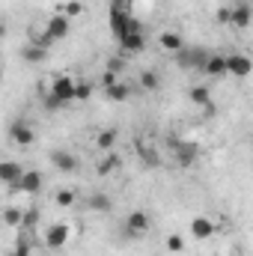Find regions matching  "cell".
<instances>
[{"mask_svg": "<svg viewBox=\"0 0 253 256\" xmlns=\"http://www.w3.org/2000/svg\"><path fill=\"white\" fill-rule=\"evenodd\" d=\"M60 104H72V96H74V78L72 74H54L51 78V92Z\"/></svg>", "mask_w": 253, "mask_h": 256, "instance_id": "2", "label": "cell"}, {"mask_svg": "<svg viewBox=\"0 0 253 256\" xmlns=\"http://www.w3.org/2000/svg\"><path fill=\"white\" fill-rule=\"evenodd\" d=\"M0 220L9 226V230H18L21 224H24V212L18 208V206H9V208H3V214H0Z\"/></svg>", "mask_w": 253, "mask_h": 256, "instance_id": "20", "label": "cell"}, {"mask_svg": "<svg viewBox=\"0 0 253 256\" xmlns=\"http://www.w3.org/2000/svg\"><path fill=\"white\" fill-rule=\"evenodd\" d=\"M250 72H253L250 57H244V54H230V57H226V74H232V78H248Z\"/></svg>", "mask_w": 253, "mask_h": 256, "instance_id": "9", "label": "cell"}, {"mask_svg": "<svg viewBox=\"0 0 253 256\" xmlns=\"http://www.w3.org/2000/svg\"><path fill=\"white\" fill-rule=\"evenodd\" d=\"M206 60V51H188V48H182L179 54H176V63L185 66V68H200Z\"/></svg>", "mask_w": 253, "mask_h": 256, "instance_id": "17", "label": "cell"}, {"mask_svg": "<svg viewBox=\"0 0 253 256\" xmlns=\"http://www.w3.org/2000/svg\"><path fill=\"white\" fill-rule=\"evenodd\" d=\"M120 167V155L116 152H104V158L98 161V176H108V173H114Z\"/></svg>", "mask_w": 253, "mask_h": 256, "instance_id": "22", "label": "cell"}, {"mask_svg": "<svg viewBox=\"0 0 253 256\" xmlns=\"http://www.w3.org/2000/svg\"><path fill=\"white\" fill-rule=\"evenodd\" d=\"M196 155H200V149H196L194 143H176V164L188 167V164H194Z\"/></svg>", "mask_w": 253, "mask_h": 256, "instance_id": "18", "label": "cell"}, {"mask_svg": "<svg viewBox=\"0 0 253 256\" xmlns=\"http://www.w3.org/2000/svg\"><path fill=\"white\" fill-rule=\"evenodd\" d=\"M140 86H143L146 92H155V90L161 86V78H158L155 72H140Z\"/></svg>", "mask_w": 253, "mask_h": 256, "instance_id": "25", "label": "cell"}, {"mask_svg": "<svg viewBox=\"0 0 253 256\" xmlns=\"http://www.w3.org/2000/svg\"><path fill=\"white\" fill-rule=\"evenodd\" d=\"M33 224H36V208L24 212V224H21V226H33Z\"/></svg>", "mask_w": 253, "mask_h": 256, "instance_id": "30", "label": "cell"}, {"mask_svg": "<svg viewBox=\"0 0 253 256\" xmlns=\"http://www.w3.org/2000/svg\"><path fill=\"white\" fill-rule=\"evenodd\" d=\"M104 92H108V98H110V102H126L131 90H128V86L122 84V80H120V78H116V80L104 84Z\"/></svg>", "mask_w": 253, "mask_h": 256, "instance_id": "19", "label": "cell"}, {"mask_svg": "<svg viewBox=\"0 0 253 256\" xmlns=\"http://www.w3.org/2000/svg\"><path fill=\"white\" fill-rule=\"evenodd\" d=\"M21 54H24V63H42V60L48 57V51H45V48H39V45H27Z\"/></svg>", "mask_w": 253, "mask_h": 256, "instance_id": "23", "label": "cell"}, {"mask_svg": "<svg viewBox=\"0 0 253 256\" xmlns=\"http://www.w3.org/2000/svg\"><path fill=\"white\" fill-rule=\"evenodd\" d=\"M15 191L27 194V196H36V194L42 191V173L39 170H24L21 179H18V185H15Z\"/></svg>", "mask_w": 253, "mask_h": 256, "instance_id": "6", "label": "cell"}, {"mask_svg": "<svg viewBox=\"0 0 253 256\" xmlns=\"http://www.w3.org/2000/svg\"><path fill=\"white\" fill-rule=\"evenodd\" d=\"M120 45H122V51L126 54H140L143 48H146V36H143V30H140V24H128V30L120 36Z\"/></svg>", "mask_w": 253, "mask_h": 256, "instance_id": "3", "label": "cell"}, {"mask_svg": "<svg viewBox=\"0 0 253 256\" xmlns=\"http://www.w3.org/2000/svg\"><path fill=\"white\" fill-rule=\"evenodd\" d=\"M68 30H72V21H68L66 15H60V12H54V15L45 21V33H48L54 42H63L66 36H68Z\"/></svg>", "mask_w": 253, "mask_h": 256, "instance_id": "5", "label": "cell"}, {"mask_svg": "<svg viewBox=\"0 0 253 256\" xmlns=\"http://www.w3.org/2000/svg\"><path fill=\"white\" fill-rule=\"evenodd\" d=\"M3 39H6V24L0 21V42H3Z\"/></svg>", "mask_w": 253, "mask_h": 256, "instance_id": "32", "label": "cell"}, {"mask_svg": "<svg viewBox=\"0 0 253 256\" xmlns=\"http://www.w3.org/2000/svg\"><path fill=\"white\" fill-rule=\"evenodd\" d=\"M230 24L248 30V27H250V3H238V6H232V12H230Z\"/></svg>", "mask_w": 253, "mask_h": 256, "instance_id": "16", "label": "cell"}, {"mask_svg": "<svg viewBox=\"0 0 253 256\" xmlns=\"http://www.w3.org/2000/svg\"><path fill=\"white\" fill-rule=\"evenodd\" d=\"M167 250H170V254H182V250H185V238H182L179 232L167 236Z\"/></svg>", "mask_w": 253, "mask_h": 256, "instance_id": "28", "label": "cell"}, {"mask_svg": "<svg viewBox=\"0 0 253 256\" xmlns=\"http://www.w3.org/2000/svg\"><path fill=\"white\" fill-rule=\"evenodd\" d=\"M212 232H214V224H212V218L200 214V218H194V220H190V236H194V238L206 242V238H212Z\"/></svg>", "mask_w": 253, "mask_h": 256, "instance_id": "12", "label": "cell"}, {"mask_svg": "<svg viewBox=\"0 0 253 256\" xmlns=\"http://www.w3.org/2000/svg\"><path fill=\"white\" fill-rule=\"evenodd\" d=\"M9 256H30V250H27V244L21 242V244H18V248H15V250H12Z\"/></svg>", "mask_w": 253, "mask_h": 256, "instance_id": "31", "label": "cell"}, {"mask_svg": "<svg viewBox=\"0 0 253 256\" xmlns=\"http://www.w3.org/2000/svg\"><path fill=\"white\" fill-rule=\"evenodd\" d=\"M68 238H72V230H68V224H63V220L48 224V230L42 232V242H45L48 250H63L66 244H68Z\"/></svg>", "mask_w": 253, "mask_h": 256, "instance_id": "1", "label": "cell"}, {"mask_svg": "<svg viewBox=\"0 0 253 256\" xmlns=\"http://www.w3.org/2000/svg\"><path fill=\"white\" fill-rule=\"evenodd\" d=\"M158 42H161V48H164L167 54H173V57H176V54L185 48V39H182V33H176V30H167V33H161V39H158Z\"/></svg>", "mask_w": 253, "mask_h": 256, "instance_id": "13", "label": "cell"}, {"mask_svg": "<svg viewBox=\"0 0 253 256\" xmlns=\"http://www.w3.org/2000/svg\"><path fill=\"white\" fill-rule=\"evenodd\" d=\"M90 96H92V86L86 80H78L74 78V96H72V102H86Z\"/></svg>", "mask_w": 253, "mask_h": 256, "instance_id": "27", "label": "cell"}, {"mask_svg": "<svg viewBox=\"0 0 253 256\" xmlns=\"http://www.w3.org/2000/svg\"><path fill=\"white\" fill-rule=\"evenodd\" d=\"M116 140H120V131H116V128H102V131L96 134V149H98V152H114Z\"/></svg>", "mask_w": 253, "mask_h": 256, "instance_id": "14", "label": "cell"}, {"mask_svg": "<svg viewBox=\"0 0 253 256\" xmlns=\"http://www.w3.org/2000/svg\"><path fill=\"white\" fill-rule=\"evenodd\" d=\"M21 173H24V167H21L18 161H0V185H6V188L15 191Z\"/></svg>", "mask_w": 253, "mask_h": 256, "instance_id": "10", "label": "cell"}, {"mask_svg": "<svg viewBox=\"0 0 253 256\" xmlns=\"http://www.w3.org/2000/svg\"><path fill=\"white\" fill-rule=\"evenodd\" d=\"M230 12H232V6H220L218 9V21L220 24H230Z\"/></svg>", "mask_w": 253, "mask_h": 256, "instance_id": "29", "label": "cell"}, {"mask_svg": "<svg viewBox=\"0 0 253 256\" xmlns=\"http://www.w3.org/2000/svg\"><path fill=\"white\" fill-rule=\"evenodd\" d=\"M0 80H3V66H0Z\"/></svg>", "mask_w": 253, "mask_h": 256, "instance_id": "33", "label": "cell"}, {"mask_svg": "<svg viewBox=\"0 0 253 256\" xmlns=\"http://www.w3.org/2000/svg\"><path fill=\"white\" fill-rule=\"evenodd\" d=\"M188 98L196 108H212V90H208L206 84H194L188 90Z\"/></svg>", "mask_w": 253, "mask_h": 256, "instance_id": "15", "label": "cell"}, {"mask_svg": "<svg viewBox=\"0 0 253 256\" xmlns=\"http://www.w3.org/2000/svg\"><path fill=\"white\" fill-rule=\"evenodd\" d=\"M80 12H84V3H80V0H66V3H60V15H66L68 21L78 18Z\"/></svg>", "mask_w": 253, "mask_h": 256, "instance_id": "24", "label": "cell"}, {"mask_svg": "<svg viewBox=\"0 0 253 256\" xmlns=\"http://www.w3.org/2000/svg\"><path fill=\"white\" fill-rule=\"evenodd\" d=\"M74 200H78V194L72 191V188H63V191L54 194V202H57L60 208H72V206H74Z\"/></svg>", "mask_w": 253, "mask_h": 256, "instance_id": "26", "label": "cell"}, {"mask_svg": "<svg viewBox=\"0 0 253 256\" xmlns=\"http://www.w3.org/2000/svg\"><path fill=\"white\" fill-rule=\"evenodd\" d=\"M9 140H12L15 146H30V143L36 140V131L30 128V122L18 120V122H12V126H9Z\"/></svg>", "mask_w": 253, "mask_h": 256, "instance_id": "7", "label": "cell"}, {"mask_svg": "<svg viewBox=\"0 0 253 256\" xmlns=\"http://www.w3.org/2000/svg\"><path fill=\"white\" fill-rule=\"evenodd\" d=\"M51 164L60 170V173H74L78 170V155L72 149H54L51 152Z\"/></svg>", "mask_w": 253, "mask_h": 256, "instance_id": "8", "label": "cell"}, {"mask_svg": "<svg viewBox=\"0 0 253 256\" xmlns=\"http://www.w3.org/2000/svg\"><path fill=\"white\" fill-rule=\"evenodd\" d=\"M86 208H92V212H110L114 200L108 194H92V196H86Z\"/></svg>", "mask_w": 253, "mask_h": 256, "instance_id": "21", "label": "cell"}, {"mask_svg": "<svg viewBox=\"0 0 253 256\" xmlns=\"http://www.w3.org/2000/svg\"><path fill=\"white\" fill-rule=\"evenodd\" d=\"M149 226H152V220H149V214L146 212H128L126 218V236H131V238H140V236H146L149 232Z\"/></svg>", "mask_w": 253, "mask_h": 256, "instance_id": "4", "label": "cell"}, {"mask_svg": "<svg viewBox=\"0 0 253 256\" xmlns=\"http://www.w3.org/2000/svg\"><path fill=\"white\" fill-rule=\"evenodd\" d=\"M200 72H202L206 78H220V74H226V57H224V54H206Z\"/></svg>", "mask_w": 253, "mask_h": 256, "instance_id": "11", "label": "cell"}]
</instances>
